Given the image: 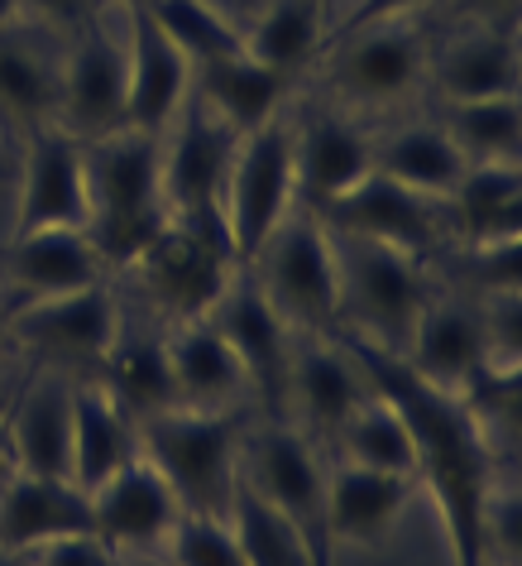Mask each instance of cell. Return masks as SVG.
Here are the masks:
<instances>
[{"label":"cell","mask_w":522,"mask_h":566,"mask_svg":"<svg viewBox=\"0 0 522 566\" xmlns=\"http://www.w3.org/2000/svg\"><path fill=\"white\" fill-rule=\"evenodd\" d=\"M335 342L360 360L364 379L379 394H388L398 403L407 432H413L417 480L432 490L436 514H441L450 562L484 566V500L493 485V447L484 442V432L475 428V418L465 413L456 394L432 389L398 356H388V350L360 342L350 332H335Z\"/></svg>","instance_id":"6da1fadb"},{"label":"cell","mask_w":522,"mask_h":566,"mask_svg":"<svg viewBox=\"0 0 522 566\" xmlns=\"http://www.w3.org/2000/svg\"><path fill=\"white\" fill-rule=\"evenodd\" d=\"M82 149H87V240L106 269H130L135 254L173 221L163 202L159 135L125 125Z\"/></svg>","instance_id":"7a4b0ae2"},{"label":"cell","mask_w":522,"mask_h":566,"mask_svg":"<svg viewBox=\"0 0 522 566\" xmlns=\"http://www.w3.org/2000/svg\"><path fill=\"white\" fill-rule=\"evenodd\" d=\"M139 457L168 480L182 514L231 518L239 490V437L231 413H202V408H168V413L139 422Z\"/></svg>","instance_id":"3957f363"},{"label":"cell","mask_w":522,"mask_h":566,"mask_svg":"<svg viewBox=\"0 0 522 566\" xmlns=\"http://www.w3.org/2000/svg\"><path fill=\"white\" fill-rule=\"evenodd\" d=\"M245 274L298 336L341 332V269H335L331 231L317 211L292 207L245 264Z\"/></svg>","instance_id":"277c9868"},{"label":"cell","mask_w":522,"mask_h":566,"mask_svg":"<svg viewBox=\"0 0 522 566\" xmlns=\"http://www.w3.org/2000/svg\"><path fill=\"white\" fill-rule=\"evenodd\" d=\"M335 269H341V332L360 336L388 356H403L422 307L432 303V283L417 254H403L379 240L335 235Z\"/></svg>","instance_id":"5b68a950"},{"label":"cell","mask_w":522,"mask_h":566,"mask_svg":"<svg viewBox=\"0 0 522 566\" xmlns=\"http://www.w3.org/2000/svg\"><path fill=\"white\" fill-rule=\"evenodd\" d=\"M145 298L173 322L211 317L221 293L239 274L235 245L221 221H168L130 264Z\"/></svg>","instance_id":"8992f818"},{"label":"cell","mask_w":522,"mask_h":566,"mask_svg":"<svg viewBox=\"0 0 522 566\" xmlns=\"http://www.w3.org/2000/svg\"><path fill=\"white\" fill-rule=\"evenodd\" d=\"M239 480L298 528L312 552V566H335L327 523V465H321L312 437H302L288 418L264 422L239 451Z\"/></svg>","instance_id":"52a82bcc"},{"label":"cell","mask_w":522,"mask_h":566,"mask_svg":"<svg viewBox=\"0 0 522 566\" xmlns=\"http://www.w3.org/2000/svg\"><path fill=\"white\" fill-rule=\"evenodd\" d=\"M298 207V174H292V120L274 116L259 130L239 135L231 178H225V235L245 269L259 245L278 231V221Z\"/></svg>","instance_id":"ba28073f"},{"label":"cell","mask_w":522,"mask_h":566,"mask_svg":"<svg viewBox=\"0 0 522 566\" xmlns=\"http://www.w3.org/2000/svg\"><path fill=\"white\" fill-rule=\"evenodd\" d=\"M239 135L188 92L173 125L159 135V168H163V202L173 221H221L225 178H231Z\"/></svg>","instance_id":"9c48e42d"},{"label":"cell","mask_w":522,"mask_h":566,"mask_svg":"<svg viewBox=\"0 0 522 566\" xmlns=\"http://www.w3.org/2000/svg\"><path fill=\"white\" fill-rule=\"evenodd\" d=\"M331 87L341 102L360 111H384L407 102L427 82L432 53L413 20L364 24L355 34L331 39Z\"/></svg>","instance_id":"30bf717a"},{"label":"cell","mask_w":522,"mask_h":566,"mask_svg":"<svg viewBox=\"0 0 522 566\" xmlns=\"http://www.w3.org/2000/svg\"><path fill=\"white\" fill-rule=\"evenodd\" d=\"M211 327L225 336V346L235 350L239 370H245V389L259 394L264 413L274 422L288 408V365H292V342L298 332L269 307L254 279L239 269L231 279V289L221 293V303L211 307Z\"/></svg>","instance_id":"8fae6325"},{"label":"cell","mask_w":522,"mask_h":566,"mask_svg":"<svg viewBox=\"0 0 522 566\" xmlns=\"http://www.w3.org/2000/svg\"><path fill=\"white\" fill-rule=\"evenodd\" d=\"M63 135L77 145H96V139L125 130V39L102 30L92 20L77 30V44L58 67V116H53Z\"/></svg>","instance_id":"7c38bea8"},{"label":"cell","mask_w":522,"mask_h":566,"mask_svg":"<svg viewBox=\"0 0 522 566\" xmlns=\"http://www.w3.org/2000/svg\"><path fill=\"white\" fill-rule=\"evenodd\" d=\"M317 217L335 235L379 240V245H393V250H403V254H417V260H427V254L450 235L441 202L398 188V182H388L384 174H374V168L345 197H335L331 207H321Z\"/></svg>","instance_id":"4fadbf2b"},{"label":"cell","mask_w":522,"mask_h":566,"mask_svg":"<svg viewBox=\"0 0 522 566\" xmlns=\"http://www.w3.org/2000/svg\"><path fill=\"white\" fill-rule=\"evenodd\" d=\"M87 231V149L58 125L24 135V174L10 235L30 231Z\"/></svg>","instance_id":"5bb4252c"},{"label":"cell","mask_w":522,"mask_h":566,"mask_svg":"<svg viewBox=\"0 0 522 566\" xmlns=\"http://www.w3.org/2000/svg\"><path fill=\"white\" fill-rule=\"evenodd\" d=\"M120 336V307L106 283L58 298H34L10 317V342L63 365H102Z\"/></svg>","instance_id":"9a60e30c"},{"label":"cell","mask_w":522,"mask_h":566,"mask_svg":"<svg viewBox=\"0 0 522 566\" xmlns=\"http://www.w3.org/2000/svg\"><path fill=\"white\" fill-rule=\"evenodd\" d=\"M370 394L360 360L335 342V336H298L292 342V365H288V408H298L302 437H327L345 428V418L355 413Z\"/></svg>","instance_id":"2e32d148"},{"label":"cell","mask_w":522,"mask_h":566,"mask_svg":"<svg viewBox=\"0 0 522 566\" xmlns=\"http://www.w3.org/2000/svg\"><path fill=\"white\" fill-rule=\"evenodd\" d=\"M192 92V63L168 44L145 6L125 10V120L130 130L163 135Z\"/></svg>","instance_id":"e0dca14e"},{"label":"cell","mask_w":522,"mask_h":566,"mask_svg":"<svg viewBox=\"0 0 522 566\" xmlns=\"http://www.w3.org/2000/svg\"><path fill=\"white\" fill-rule=\"evenodd\" d=\"M87 500H92V533L110 552H163L173 523L182 518L168 480L145 457L125 461Z\"/></svg>","instance_id":"ac0fdd59"},{"label":"cell","mask_w":522,"mask_h":566,"mask_svg":"<svg viewBox=\"0 0 522 566\" xmlns=\"http://www.w3.org/2000/svg\"><path fill=\"white\" fill-rule=\"evenodd\" d=\"M374 168V139L341 111H312L292 120V174H298V207L321 211L345 197Z\"/></svg>","instance_id":"d6986e66"},{"label":"cell","mask_w":522,"mask_h":566,"mask_svg":"<svg viewBox=\"0 0 522 566\" xmlns=\"http://www.w3.org/2000/svg\"><path fill=\"white\" fill-rule=\"evenodd\" d=\"M77 533H92V500L73 480L24 471L0 480V552H39Z\"/></svg>","instance_id":"ffe728a7"},{"label":"cell","mask_w":522,"mask_h":566,"mask_svg":"<svg viewBox=\"0 0 522 566\" xmlns=\"http://www.w3.org/2000/svg\"><path fill=\"white\" fill-rule=\"evenodd\" d=\"M398 360L417 379H427L432 389L460 394L475 379L479 365H489V342H484V317H479V307L432 298L422 307V317H417V327L407 336Z\"/></svg>","instance_id":"44dd1931"},{"label":"cell","mask_w":522,"mask_h":566,"mask_svg":"<svg viewBox=\"0 0 522 566\" xmlns=\"http://www.w3.org/2000/svg\"><path fill=\"white\" fill-rule=\"evenodd\" d=\"M413 475L364 471V465L335 461L327 471V523L331 543L345 547H384L388 533L398 528L407 500H413Z\"/></svg>","instance_id":"7402d4cb"},{"label":"cell","mask_w":522,"mask_h":566,"mask_svg":"<svg viewBox=\"0 0 522 566\" xmlns=\"http://www.w3.org/2000/svg\"><path fill=\"white\" fill-rule=\"evenodd\" d=\"M10 471L73 480V385L63 375H39L6 418Z\"/></svg>","instance_id":"603a6c76"},{"label":"cell","mask_w":522,"mask_h":566,"mask_svg":"<svg viewBox=\"0 0 522 566\" xmlns=\"http://www.w3.org/2000/svg\"><path fill=\"white\" fill-rule=\"evenodd\" d=\"M192 96L202 102L211 116L225 120L235 135H249L274 116H284L288 77H278L274 67H264L249 49L225 53V59L196 63L192 67Z\"/></svg>","instance_id":"cb8c5ba5"},{"label":"cell","mask_w":522,"mask_h":566,"mask_svg":"<svg viewBox=\"0 0 522 566\" xmlns=\"http://www.w3.org/2000/svg\"><path fill=\"white\" fill-rule=\"evenodd\" d=\"M168 365H173L178 408H202V413H231L245 399V370H239L235 350L225 336L211 327V317L178 322L168 336Z\"/></svg>","instance_id":"d4e9b609"},{"label":"cell","mask_w":522,"mask_h":566,"mask_svg":"<svg viewBox=\"0 0 522 566\" xmlns=\"http://www.w3.org/2000/svg\"><path fill=\"white\" fill-rule=\"evenodd\" d=\"M102 254L87 240V231H30L10 235L6 250V279L24 293V303L34 298H58V293H77L102 283Z\"/></svg>","instance_id":"484cf974"},{"label":"cell","mask_w":522,"mask_h":566,"mask_svg":"<svg viewBox=\"0 0 522 566\" xmlns=\"http://www.w3.org/2000/svg\"><path fill=\"white\" fill-rule=\"evenodd\" d=\"M441 102H484V96H518V34L513 24H475L450 39L441 59L427 67Z\"/></svg>","instance_id":"4316f807"},{"label":"cell","mask_w":522,"mask_h":566,"mask_svg":"<svg viewBox=\"0 0 522 566\" xmlns=\"http://www.w3.org/2000/svg\"><path fill=\"white\" fill-rule=\"evenodd\" d=\"M446 231L470 250L508 245L522 226V174L518 164H470L446 197Z\"/></svg>","instance_id":"83f0119b"},{"label":"cell","mask_w":522,"mask_h":566,"mask_svg":"<svg viewBox=\"0 0 522 566\" xmlns=\"http://www.w3.org/2000/svg\"><path fill=\"white\" fill-rule=\"evenodd\" d=\"M139 457V432L106 385H73V485L96 490Z\"/></svg>","instance_id":"f1b7e54d"},{"label":"cell","mask_w":522,"mask_h":566,"mask_svg":"<svg viewBox=\"0 0 522 566\" xmlns=\"http://www.w3.org/2000/svg\"><path fill=\"white\" fill-rule=\"evenodd\" d=\"M465 168L470 164L460 159L441 125H398L384 139H374V174L432 202H446Z\"/></svg>","instance_id":"f546056e"},{"label":"cell","mask_w":522,"mask_h":566,"mask_svg":"<svg viewBox=\"0 0 522 566\" xmlns=\"http://www.w3.org/2000/svg\"><path fill=\"white\" fill-rule=\"evenodd\" d=\"M102 385L106 394L125 408V418L149 422L178 408V389H173V365H168V342L159 336H116L110 356L102 360Z\"/></svg>","instance_id":"4dcf8cb0"},{"label":"cell","mask_w":522,"mask_h":566,"mask_svg":"<svg viewBox=\"0 0 522 566\" xmlns=\"http://www.w3.org/2000/svg\"><path fill=\"white\" fill-rule=\"evenodd\" d=\"M327 0H269L249 24H245V49L278 77H298L307 63L321 53L327 39Z\"/></svg>","instance_id":"1f68e13d"},{"label":"cell","mask_w":522,"mask_h":566,"mask_svg":"<svg viewBox=\"0 0 522 566\" xmlns=\"http://www.w3.org/2000/svg\"><path fill=\"white\" fill-rule=\"evenodd\" d=\"M335 461L364 465V471H388V475H413L417 480V451H413V432L398 413V403L388 394H379L370 385L364 403L345 418V428L335 432Z\"/></svg>","instance_id":"d6a6232c"},{"label":"cell","mask_w":522,"mask_h":566,"mask_svg":"<svg viewBox=\"0 0 522 566\" xmlns=\"http://www.w3.org/2000/svg\"><path fill=\"white\" fill-rule=\"evenodd\" d=\"M58 116V67L34 44L0 30V120H10L20 135H34Z\"/></svg>","instance_id":"836d02e7"},{"label":"cell","mask_w":522,"mask_h":566,"mask_svg":"<svg viewBox=\"0 0 522 566\" xmlns=\"http://www.w3.org/2000/svg\"><path fill=\"white\" fill-rule=\"evenodd\" d=\"M450 145L465 164H518L522 154V106L518 96H484V102H446Z\"/></svg>","instance_id":"e575fe53"},{"label":"cell","mask_w":522,"mask_h":566,"mask_svg":"<svg viewBox=\"0 0 522 566\" xmlns=\"http://www.w3.org/2000/svg\"><path fill=\"white\" fill-rule=\"evenodd\" d=\"M225 523H231L245 566H312V552H307L298 528H292L269 500H259L245 480H239L231 518Z\"/></svg>","instance_id":"d590c367"},{"label":"cell","mask_w":522,"mask_h":566,"mask_svg":"<svg viewBox=\"0 0 522 566\" xmlns=\"http://www.w3.org/2000/svg\"><path fill=\"white\" fill-rule=\"evenodd\" d=\"M145 10L163 30L168 44H173L192 67L245 49V34H239L216 6H206V0H145Z\"/></svg>","instance_id":"8d00e7d4"},{"label":"cell","mask_w":522,"mask_h":566,"mask_svg":"<svg viewBox=\"0 0 522 566\" xmlns=\"http://www.w3.org/2000/svg\"><path fill=\"white\" fill-rule=\"evenodd\" d=\"M163 552L178 566H245L239 543L225 518H202V514H182L168 533Z\"/></svg>","instance_id":"74e56055"},{"label":"cell","mask_w":522,"mask_h":566,"mask_svg":"<svg viewBox=\"0 0 522 566\" xmlns=\"http://www.w3.org/2000/svg\"><path fill=\"white\" fill-rule=\"evenodd\" d=\"M518 490L489 485L484 500V566H518L522 562V523H518Z\"/></svg>","instance_id":"f35d334b"},{"label":"cell","mask_w":522,"mask_h":566,"mask_svg":"<svg viewBox=\"0 0 522 566\" xmlns=\"http://www.w3.org/2000/svg\"><path fill=\"white\" fill-rule=\"evenodd\" d=\"M34 566H120V552H110L96 533H77V537H58V543L30 552Z\"/></svg>","instance_id":"ab89813d"},{"label":"cell","mask_w":522,"mask_h":566,"mask_svg":"<svg viewBox=\"0 0 522 566\" xmlns=\"http://www.w3.org/2000/svg\"><path fill=\"white\" fill-rule=\"evenodd\" d=\"M427 0H350V10H345V20L331 30V39H341V34H355L364 30V24H384V20H407L413 10H422Z\"/></svg>","instance_id":"60d3db41"},{"label":"cell","mask_w":522,"mask_h":566,"mask_svg":"<svg viewBox=\"0 0 522 566\" xmlns=\"http://www.w3.org/2000/svg\"><path fill=\"white\" fill-rule=\"evenodd\" d=\"M24 15H39L58 30H87L92 20H102V0H24Z\"/></svg>","instance_id":"b9f144b4"},{"label":"cell","mask_w":522,"mask_h":566,"mask_svg":"<svg viewBox=\"0 0 522 566\" xmlns=\"http://www.w3.org/2000/svg\"><path fill=\"white\" fill-rule=\"evenodd\" d=\"M456 6L475 24H513V15H518V0H456Z\"/></svg>","instance_id":"7bdbcfd3"},{"label":"cell","mask_w":522,"mask_h":566,"mask_svg":"<svg viewBox=\"0 0 522 566\" xmlns=\"http://www.w3.org/2000/svg\"><path fill=\"white\" fill-rule=\"evenodd\" d=\"M206 6H216V10H221V15H225V20H231V24H235V30H239V34H245V24H249L254 15H259V10H264V6H269V0H206Z\"/></svg>","instance_id":"ee69618b"},{"label":"cell","mask_w":522,"mask_h":566,"mask_svg":"<svg viewBox=\"0 0 522 566\" xmlns=\"http://www.w3.org/2000/svg\"><path fill=\"white\" fill-rule=\"evenodd\" d=\"M120 566H178L168 552H120Z\"/></svg>","instance_id":"f6af8a7d"},{"label":"cell","mask_w":522,"mask_h":566,"mask_svg":"<svg viewBox=\"0 0 522 566\" xmlns=\"http://www.w3.org/2000/svg\"><path fill=\"white\" fill-rule=\"evenodd\" d=\"M24 20V0H0V30H15Z\"/></svg>","instance_id":"bcb514c9"},{"label":"cell","mask_w":522,"mask_h":566,"mask_svg":"<svg viewBox=\"0 0 522 566\" xmlns=\"http://www.w3.org/2000/svg\"><path fill=\"white\" fill-rule=\"evenodd\" d=\"M10 475V447H6V418H0V480Z\"/></svg>","instance_id":"7dc6e473"},{"label":"cell","mask_w":522,"mask_h":566,"mask_svg":"<svg viewBox=\"0 0 522 566\" xmlns=\"http://www.w3.org/2000/svg\"><path fill=\"white\" fill-rule=\"evenodd\" d=\"M0 566H34L30 552H0Z\"/></svg>","instance_id":"c3c4849f"},{"label":"cell","mask_w":522,"mask_h":566,"mask_svg":"<svg viewBox=\"0 0 522 566\" xmlns=\"http://www.w3.org/2000/svg\"><path fill=\"white\" fill-rule=\"evenodd\" d=\"M10 342V313H0V346Z\"/></svg>","instance_id":"681fc988"},{"label":"cell","mask_w":522,"mask_h":566,"mask_svg":"<svg viewBox=\"0 0 522 566\" xmlns=\"http://www.w3.org/2000/svg\"><path fill=\"white\" fill-rule=\"evenodd\" d=\"M102 6H120V10H130V6H145V0H102Z\"/></svg>","instance_id":"f907efd6"}]
</instances>
